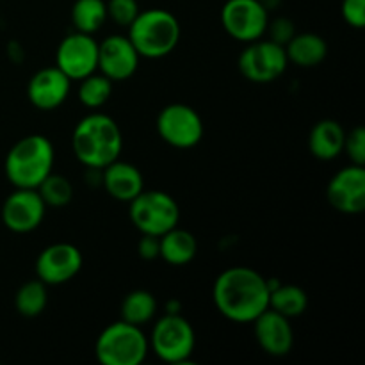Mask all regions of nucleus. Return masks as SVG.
<instances>
[{
  "mask_svg": "<svg viewBox=\"0 0 365 365\" xmlns=\"http://www.w3.org/2000/svg\"><path fill=\"white\" fill-rule=\"evenodd\" d=\"M214 305L234 323H253L269 309L267 278L252 267L237 266L223 271L214 282Z\"/></svg>",
  "mask_w": 365,
  "mask_h": 365,
  "instance_id": "f257e3e1",
  "label": "nucleus"
},
{
  "mask_svg": "<svg viewBox=\"0 0 365 365\" xmlns=\"http://www.w3.org/2000/svg\"><path fill=\"white\" fill-rule=\"evenodd\" d=\"M75 157L89 170H103L114 163L123 148V138L116 121L102 113L82 118L71 135Z\"/></svg>",
  "mask_w": 365,
  "mask_h": 365,
  "instance_id": "f03ea898",
  "label": "nucleus"
},
{
  "mask_svg": "<svg viewBox=\"0 0 365 365\" xmlns=\"http://www.w3.org/2000/svg\"><path fill=\"white\" fill-rule=\"evenodd\" d=\"M56 152L48 138L32 134L14 143L6 157V177L18 189H38L52 173Z\"/></svg>",
  "mask_w": 365,
  "mask_h": 365,
  "instance_id": "7ed1b4c3",
  "label": "nucleus"
},
{
  "mask_svg": "<svg viewBox=\"0 0 365 365\" xmlns=\"http://www.w3.org/2000/svg\"><path fill=\"white\" fill-rule=\"evenodd\" d=\"M128 39L139 57L160 59L177 48L180 41V24L177 16L166 9L139 11L128 25Z\"/></svg>",
  "mask_w": 365,
  "mask_h": 365,
  "instance_id": "20e7f679",
  "label": "nucleus"
},
{
  "mask_svg": "<svg viewBox=\"0 0 365 365\" xmlns=\"http://www.w3.org/2000/svg\"><path fill=\"white\" fill-rule=\"evenodd\" d=\"M148 348L150 342L141 327L118 321L98 335L95 353L103 365H141L148 355Z\"/></svg>",
  "mask_w": 365,
  "mask_h": 365,
  "instance_id": "39448f33",
  "label": "nucleus"
},
{
  "mask_svg": "<svg viewBox=\"0 0 365 365\" xmlns=\"http://www.w3.org/2000/svg\"><path fill=\"white\" fill-rule=\"evenodd\" d=\"M128 209L132 225L141 234L160 237L180 221V207L171 195L164 191H145L135 196Z\"/></svg>",
  "mask_w": 365,
  "mask_h": 365,
  "instance_id": "423d86ee",
  "label": "nucleus"
},
{
  "mask_svg": "<svg viewBox=\"0 0 365 365\" xmlns=\"http://www.w3.org/2000/svg\"><path fill=\"white\" fill-rule=\"evenodd\" d=\"M150 344L163 362L184 364L195 351L196 335L185 317L180 314H168L153 327Z\"/></svg>",
  "mask_w": 365,
  "mask_h": 365,
  "instance_id": "0eeeda50",
  "label": "nucleus"
},
{
  "mask_svg": "<svg viewBox=\"0 0 365 365\" xmlns=\"http://www.w3.org/2000/svg\"><path fill=\"white\" fill-rule=\"evenodd\" d=\"M285 48L271 39H255L248 43L239 56L237 66L245 78L255 84H267L277 81L287 70Z\"/></svg>",
  "mask_w": 365,
  "mask_h": 365,
  "instance_id": "6e6552de",
  "label": "nucleus"
},
{
  "mask_svg": "<svg viewBox=\"0 0 365 365\" xmlns=\"http://www.w3.org/2000/svg\"><path fill=\"white\" fill-rule=\"evenodd\" d=\"M157 132L173 148L187 150L202 141L203 121L191 106L170 103L157 116Z\"/></svg>",
  "mask_w": 365,
  "mask_h": 365,
  "instance_id": "1a4fd4ad",
  "label": "nucleus"
},
{
  "mask_svg": "<svg viewBox=\"0 0 365 365\" xmlns=\"http://www.w3.org/2000/svg\"><path fill=\"white\" fill-rule=\"evenodd\" d=\"M221 24L228 36L241 43H252L266 34L269 11L260 0H227L221 9Z\"/></svg>",
  "mask_w": 365,
  "mask_h": 365,
  "instance_id": "9d476101",
  "label": "nucleus"
},
{
  "mask_svg": "<svg viewBox=\"0 0 365 365\" xmlns=\"http://www.w3.org/2000/svg\"><path fill=\"white\" fill-rule=\"evenodd\" d=\"M56 66L70 81H82L95 73L98 70V41L91 34L75 31L57 46Z\"/></svg>",
  "mask_w": 365,
  "mask_h": 365,
  "instance_id": "9b49d317",
  "label": "nucleus"
},
{
  "mask_svg": "<svg viewBox=\"0 0 365 365\" xmlns=\"http://www.w3.org/2000/svg\"><path fill=\"white\" fill-rule=\"evenodd\" d=\"M82 269V253L70 242H56L39 253L36 260V274L46 285H61L70 282Z\"/></svg>",
  "mask_w": 365,
  "mask_h": 365,
  "instance_id": "f8f14e48",
  "label": "nucleus"
},
{
  "mask_svg": "<svg viewBox=\"0 0 365 365\" xmlns=\"http://www.w3.org/2000/svg\"><path fill=\"white\" fill-rule=\"evenodd\" d=\"M46 205L36 189H14L2 205V223L16 234L36 230L45 217Z\"/></svg>",
  "mask_w": 365,
  "mask_h": 365,
  "instance_id": "ddd939ff",
  "label": "nucleus"
},
{
  "mask_svg": "<svg viewBox=\"0 0 365 365\" xmlns=\"http://www.w3.org/2000/svg\"><path fill=\"white\" fill-rule=\"evenodd\" d=\"M327 198L337 212L360 214L365 209V170L364 166L344 168L331 177Z\"/></svg>",
  "mask_w": 365,
  "mask_h": 365,
  "instance_id": "4468645a",
  "label": "nucleus"
},
{
  "mask_svg": "<svg viewBox=\"0 0 365 365\" xmlns=\"http://www.w3.org/2000/svg\"><path fill=\"white\" fill-rule=\"evenodd\" d=\"M138 66L139 53L127 36L114 34L98 43V70L113 82L130 78Z\"/></svg>",
  "mask_w": 365,
  "mask_h": 365,
  "instance_id": "2eb2a0df",
  "label": "nucleus"
},
{
  "mask_svg": "<svg viewBox=\"0 0 365 365\" xmlns=\"http://www.w3.org/2000/svg\"><path fill=\"white\" fill-rule=\"evenodd\" d=\"M71 89V81L57 66L36 71L27 86V96L39 110H53L64 103Z\"/></svg>",
  "mask_w": 365,
  "mask_h": 365,
  "instance_id": "dca6fc26",
  "label": "nucleus"
},
{
  "mask_svg": "<svg viewBox=\"0 0 365 365\" xmlns=\"http://www.w3.org/2000/svg\"><path fill=\"white\" fill-rule=\"evenodd\" d=\"M255 337L264 353L271 356H285L294 346V331L291 321L273 309H266L255 321Z\"/></svg>",
  "mask_w": 365,
  "mask_h": 365,
  "instance_id": "f3484780",
  "label": "nucleus"
},
{
  "mask_svg": "<svg viewBox=\"0 0 365 365\" xmlns=\"http://www.w3.org/2000/svg\"><path fill=\"white\" fill-rule=\"evenodd\" d=\"M100 171H102L103 187L118 202H132L145 189L141 171L130 163L116 159Z\"/></svg>",
  "mask_w": 365,
  "mask_h": 365,
  "instance_id": "a211bd4d",
  "label": "nucleus"
},
{
  "mask_svg": "<svg viewBox=\"0 0 365 365\" xmlns=\"http://www.w3.org/2000/svg\"><path fill=\"white\" fill-rule=\"evenodd\" d=\"M346 130L335 120H321L312 127L309 135V148L316 159L334 160L344 150Z\"/></svg>",
  "mask_w": 365,
  "mask_h": 365,
  "instance_id": "6ab92c4d",
  "label": "nucleus"
},
{
  "mask_svg": "<svg viewBox=\"0 0 365 365\" xmlns=\"http://www.w3.org/2000/svg\"><path fill=\"white\" fill-rule=\"evenodd\" d=\"M289 63H294L302 68H314L323 63L328 56V45L319 34L302 32L294 34L291 41L284 46Z\"/></svg>",
  "mask_w": 365,
  "mask_h": 365,
  "instance_id": "aec40b11",
  "label": "nucleus"
},
{
  "mask_svg": "<svg viewBox=\"0 0 365 365\" xmlns=\"http://www.w3.org/2000/svg\"><path fill=\"white\" fill-rule=\"evenodd\" d=\"M159 242V257L171 266H185L195 259L196 252H198V242H196L195 235L189 230L178 228V225L160 235Z\"/></svg>",
  "mask_w": 365,
  "mask_h": 365,
  "instance_id": "412c9836",
  "label": "nucleus"
},
{
  "mask_svg": "<svg viewBox=\"0 0 365 365\" xmlns=\"http://www.w3.org/2000/svg\"><path fill=\"white\" fill-rule=\"evenodd\" d=\"M121 321L130 323L134 327H145L153 319L157 312L155 296L145 289H135L128 292L121 302Z\"/></svg>",
  "mask_w": 365,
  "mask_h": 365,
  "instance_id": "4be33fe9",
  "label": "nucleus"
},
{
  "mask_svg": "<svg viewBox=\"0 0 365 365\" xmlns=\"http://www.w3.org/2000/svg\"><path fill=\"white\" fill-rule=\"evenodd\" d=\"M307 307H309V296L298 285L278 284L269 291V309L282 314L287 319L302 316Z\"/></svg>",
  "mask_w": 365,
  "mask_h": 365,
  "instance_id": "5701e85b",
  "label": "nucleus"
},
{
  "mask_svg": "<svg viewBox=\"0 0 365 365\" xmlns=\"http://www.w3.org/2000/svg\"><path fill=\"white\" fill-rule=\"evenodd\" d=\"M107 20V4L103 0H75L71 7V24L77 32L95 34Z\"/></svg>",
  "mask_w": 365,
  "mask_h": 365,
  "instance_id": "b1692460",
  "label": "nucleus"
},
{
  "mask_svg": "<svg viewBox=\"0 0 365 365\" xmlns=\"http://www.w3.org/2000/svg\"><path fill=\"white\" fill-rule=\"evenodd\" d=\"M48 294H46V284L41 280H32L21 285L14 296V307L18 314L24 317H36L45 310Z\"/></svg>",
  "mask_w": 365,
  "mask_h": 365,
  "instance_id": "393cba45",
  "label": "nucleus"
},
{
  "mask_svg": "<svg viewBox=\"0 0 365 365\" xmlns=\"http://www.w3.org/2000/svg\"><path fill=\"white\" fill-rule=\"evenodd\" d=\"M113 95V81L102 73H91L81 81L78 100L89 109H98L106 106Z\"/></svg>",
  "mask_w": 365,
  "mask_h": 365,
  "instance_id": "a878e982",
  "label": "nucleus"
},
{
  "mask_svg": "<svg viewBox=\"0 0 365 365\" xmlns=\"http://www.w3.org/2000/svg\"><path fill=\"white\" fill-rule=\"evenodd\" d=\"M36 191L39 192L41 200L45 202L46 207H66L73 198V185L63 175L50 173L41 184L38 185Z\"/></svg>",
  "mask_w": 365,
  "mask_h": 365,
  "instance_id": "bb28decb",
  "label": "nucleus"
},
{
  "mask_svg": "<svg viewBox=\"0 0 365 365\" xmlns=\"http://www.w3.org/2000/svg\"><path fill=\"white\" fill-rule=\"evenodd\" d=\"M107 4V18L120 27H127L135 20L139 14L138 0H109Z\"/></svg>",
  "mask_w": 365,
  "mask_h": 365,
  "instance_id": "cd10ccee",
  "label": "nucleus"
},
{
  "mask_svg": "<svg viewBox=\"0 0 365 365\" xmlns=\"http://www.w3.org/2000/svg\"><path fill=\"white\" fill-rule=\"evenodd\" d=\"M353 164L364 166L365 164V130L362 127H355L351 132H346L344 150Z\"/></svg>",
  "mask_w": 365,
  "mask_h": 365,
  "instance_id": "c85d7f7f",
  "label": "nucleus"
},
{
  "mask_svg": "<svg viewBox=\"0 0 365 365\" xmlns=\"http://www.w3.org/2000/svg\"><path fill=\"white\" fill-rule=\"evenodd\" d=\"M266 32H269L271 41L285 46L289 41H291L292 36L296 34L294 21L287 16H278V18H274L273 21H269V24H267Z\"/></svg>",
  "mask_w": 365,
  "mask_h": 365,
  "instance_id": "c756f323",
  "label": "nucleus"
},
{
  "mask_svg": "<svg viewBox=\"0 0 365 365\" xmlns=\"http://www.w3.org/2000/svg\"><path fill=\"white\" fill-rule=\"evenodd\" d=\"M341 13L349 27H365V0H342Z\"/></svg>",
  "mask_w": 365,
  "mask_h": 365,
  "instance_id": "7c9ffc66",
  "label": "nucleus"
},
{
  "mask_svg": "<svg viewBox=\"0 0 365 365\" xmlns=\"http://www.w3.org/2000/svg\"><path fill=\"white\" fill-rule=\"evenodd\" d=\"M138 252H139V255H141V259H145V260L157 259V257H159V252H160L159 237H157V235L143 234V237L139 239Z\"/></svg>",
  "mask_w": 365,
  "mask_h": 365,
  "instance_id": "2f4dec72",
  "label": "nucleus"
},
{
  "mask_svg": "<svg viewBox=\"0 0 365 365\" xmlns=\"http://www.w3.org/2000/svg\"><path fill=\"white\" fill-rule=\"evenodd\" d=\"M260 4H262L264 7H266L267 11H273L274 7H278L282 4V0H260Z\"/></svg>",
  "mask_w": 365,
  "mask_h": 365,
  "instance_id": "473e14b6",
  "label": "nucleus"
}]
</instances>
